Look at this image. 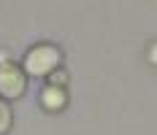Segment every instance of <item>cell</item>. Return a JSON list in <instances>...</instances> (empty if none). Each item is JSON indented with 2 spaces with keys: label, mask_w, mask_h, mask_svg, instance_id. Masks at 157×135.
<instances>
[{
  "label": "cell",
  "mask_w": 157,
  "mask_h": 135,
  "mask_svg": "<svg viewBox=\"0 0 157 135\" xmlns=\"http://www.w3.org/2000/svg\"><path fill=\"white\" fill-rule=\"evenodd\" d=\"M57 62H60V54L54 46H35L25 60V68L33 76H44V73H52Z\"/></svg>",
  "instance_id": "cell-1"
},
{
  "label": "cell",
  "mask_w": 157,
  "mask_h": 135,
  "mask_svg": "<svg viewBox=\"0 0 157 135\" xmlns=\"http://www.w3.org/2000/svg\"><path fill=\"white\" fill-rule=\"evenodd\" d=\"M25 92V73L16 65H0V95L19 97Z\"/></svg>",
  "instance_id": "cell-2"
},
{
  "label": "cell",
  "mask_w": 157,
  "mask_h": 135,
  "mask_svg": "<svg viewBox=\"0 0 157 135\" xmlns=\"http://www.w3.org/2000/svg\"><path fill=\"white\" fill-rule=\"evenodd\" d=\"M65 103V92L57 89V87H49L46 92H44V105H49V108H57V105Z\"/></svg>",
  "instance_id": "cell-3"
},
{
  "label": "cell",
  "mask_w": 157,
  "mask_h": 135,
  "mask_svg": "<svg viewBox=\"0 0 157 135\" xmlns=\"http://www.w3.org/2000/svg\"><path fill=\"white\" fill-rule=\"evenodd\" d=\"M11 127V111H8V105L0 100V133H6Z\"/></svg>",
  "instance_id": "cell-4"
}]
</instances>
